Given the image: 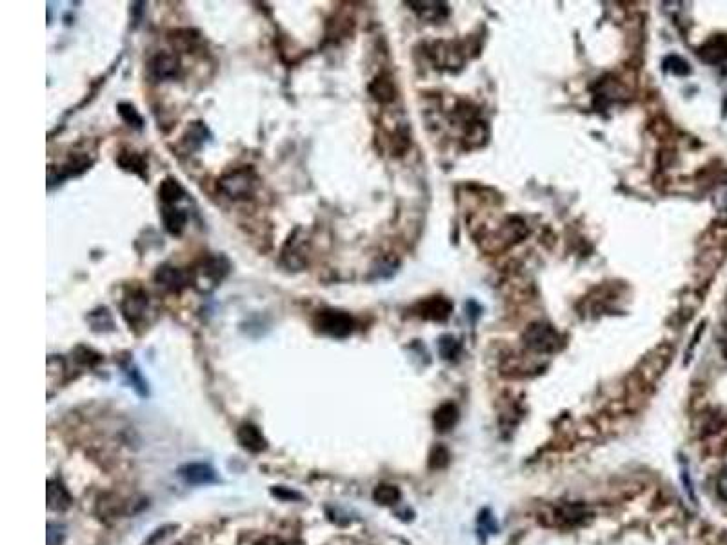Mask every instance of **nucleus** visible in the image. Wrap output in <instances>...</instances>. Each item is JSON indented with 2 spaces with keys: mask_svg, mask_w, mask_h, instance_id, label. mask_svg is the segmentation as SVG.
<instances>
[{
  "mask_svg": "<svg viewBox=\"0 0 727 545\" xmlns=\"http://www.w3.org/2000/svg\"><path fill=\"white\" fill-rule=\"evenodd\" d=\"M228 272H230L228 258L222 257V255H213V257L202 258L201 262L196 264L193 272H191L193 275L191 280H193V286L199 291L210 293L224 280Z\"/></svg>",
  "mask_w": 727,
  "mask_h": 545,
  "instance_id": "f257e3e1",
  "label": "nucleus"
},
{
  "mask_svg": "<svg viewBox=\"0 0 727 545\" xmlns=\"http://www.w3.org/2000/svg\"><path fill=\"white\" fill-rule=\"evenodd\" d=\"M257 181L259 178H257L253 167H240V169L231 171L220 178L219 190L233 200L249 198L255 193Z\"/></svg>",
  "mask_w": 727,
  "mask_h": 545,
  "instance_id": "f03ea898",
  "label": "nucleus"
},
{
  "mask_svg": "<svg viewBox=\"0 0 727 545\" xmlns=\"http://www.w3.org/2000/svg\"><path fill=\"white\" fill-rule=\"evenodd\" d=\"M315 327L318 333L331 336V338H346L355 329V320L349 313L338 309H322L315 317Z\"/></svg>",
  "mask_w": 727,
  "mask_h": 545,
  "instance_id": "7ed1b4c3",
  "label": "nucleus"
},
{
  "mask_svg": "<svg viewBox=\"0 0 727 545\" xmlns=\"http://www.w3.org/2000/svg\"><path fill=\"white\" fill-rule=\"evenodd\" d=\"M147 309H149V298L142 289H131V293L124 298L122 315L129 326H138L142 322H146Z\"/></svg>",
  "mask_w": 727,
  "mask_h": 545,
  "instance_id": "20e7f679",
  "label": "nucleus"
},
{
  "mask_svg": "<svg viewBox=\"0 0 727 545\" xmlns=\"http://www.w3.org/2000/svg\"><path fill=\"white\" fill-rule=\"evenodd\" d=\"M178 477L191 486H208L217 482V472L208 463H186L178 469Z\"/></svg>",
  "mask_w": 727,
  "mask_h": 545,
  "instance_id": "39448f33",
  "label": "nucleus"
},
{
  "mask_svg": "<svg viewBox=\"0 0 727 545\" xmlns=\"http://www.w3.org/2000/svg\"><path fill=\"white\" fill-rule=\"evenodd\" d=\"M155 282L158 284L160 288L166 289V291L178 293L190 284V277H187L184 271H181V269H176L173 268V266H167L166 264V266H160V268L156 269Z\"/></svg>",
  "mask_w": 727,
  "mask_h": 545,
  "instance_id": "423d86ee",
  "label": "nucleus"
},
{
  "mask_svg": "<svg viewBox=\"0 0 727 545\" xmlns=\"http://www.w3.org/2000/svg\"><path fill=\"white\" fill-rule=\"evenodd\" d=\"M527 346L533 347L537 351H555L558 347V335L553 331L551 327L547 326H535L529 329V333L526 335Z\"/></svg>",
  "mask_w": 727,
  "mask_h": 545,
  "instance_id": "0eeeda50",
  "label": "nucleus"
},
{
  "mask_svg": "<svg viewBox=\"0 0 727 545\" xmlns=\"http://www.w3.org/2000/svg\"><path fill=\"white\" fill-rule=\"evenodd\" d=\"M181 71V62L175 55L171 53H158L155 55L149 62V73L156 80H166V78H175Z\"/></svg>",
  "mask_w": 727,
  "mask_h": 545,
  "instance_id": "6e6552de",
  "label": "nucleus"
},
{
  "mask_svg": "<svg viewBox=\"0 0 727 545\" xmlns=\"http://www.w3.org/2000/svg\"><path fill=\"white\" fill-rule=\"evenodd\" d=\"M162 220H164L167 233H171L173 237H181L187 224V213L176 205H162Z\"/></svg>",
  "mask_w": 727,
  "mask_h": 545,
  "instance_id": "1a4fd4ad",
  "label": "nucleus"
},
{
  "mask_svg": "<svg viewBox=\"0 0 727 545\" xmlns=\"http://www.w3.org/2000/svg\"><path fill=\"white\" fill-rule=\"evenodd\" d=\"M237 438H239L240 445L244 449H248V451H251V453H260V451L266 449V438H264L259 429L251 424L240 425Z\"/></svg>",
  "mask_w": 727,
  "mask_h": 545,
  "instance_id": "9d476101",
  "label": "nucleus"
},
{
  "mask_svg": "<svg viewBox=\"0 0 727 545\" xmlns=\"http://www.w3.org/2000/svg\"><path fill=\"white\" fill-rule=\"evenodd\" d=\"M700 57L709 64H720L727 60V35H718L700 49Z\"/></svg>",
  "mask_w": 727,
  "mask_h": 545,
  "instance_id": "9b49d317",
  "label": "nucleus"
},
{
  "mask_svg": "<svg viewBox=\"0 0 727 545\" xmlns=\"http://www.w3.org/2000/svg\"><path fill=\"white\" fill-rule=\"evenodd\" d=\"M46 495H48V507L51 511H64L71 506V497H69L68 489L57 480H49Z\"/></svg>",
  "mask_w": 727,
  "mask_h": 545,
  "instance_id": "f8f14e48",
  "label": "nucleus"
},
{
  "mask_svg": "<svg viewBox=\"0 0 727 545\" xmlns=\"http://www.w3.org/2000/svg\"><path fill=\"white\" fill-rule=\"evenodd\" d=\"M586 516L587 507L580 506V504H567L555 511V520L562 526H578L582 521H586Z\"/></svg>",
  "mask_w": 727,
  "mask_h": 545,
  "instance_id": "ddd939ff",
  "label": "nucleus"
},
{
  "mask_svg": "<svg viewBox=\"0 0 727 545\" xmlns=\"http://www.w3.org/2000/svg\"><path fill=\"white\" fill-rule=\"evenodd\" d=\"M158 195H160V200L164 205H176L181 200H184L186 191L178 184L176 178L167 176L166 181L160 184V187H158Z\"/></svg>",
  "mask_w": 727,
  "mask_h": 545,
  "instance_id": "4468645a",
  "label": "nucleus"
},
{
  "mask_svg": "<svg viewBox=\"0 0 727 545\" xmlns=\"http://www.w3.org/2000/svg\"><path fill=\"white\" fill-rule=\"evenodd\" d=\"M118 164L126 171H131L135 175L147 178V162L146 158L137 151H122L118 155Z\"/></svg>",
  "mask_w": 727,
  "mask_h": 545,
  "instance_id": "2eb2a0df",
  "label": "nucleus"
},
{
  "mask_svg": "<svg viewBox=\"0 0 727 545\" xmlns=\"http://www.w3.org/2000/svg\"><path fill=\"white\" fill-rule=\"evenodd\" d=\"M459 420V409L453 404L440 405L439 411L434 413V427L440 433H448L449 429H453Z\"/></svg>",
  "mask_w": 727,
  "mask_h": 545,
  "instance_id": "dca6fc26",
  "label": "nucleus"
},
{
  "mask_svg": "<svg viewBox=\"0 0 727 545\" xmlns=\"http://www.w3.org/2000/svg\"><path fill=\"white\" fill-rule=\"evenodd\" d=\"M373 498L375 501H378L380 506H393L396 501L401 500V491L398 487L395 486H387V483H382L373 491Z\"/></svg>",
  "mask_w": 727,
  "mask_h": 545,
  "instance_id": "f3484780",
  "label": "nucleus"
},
{
  "mask_svg": "<svg viewBox=\"0 0 727 545\" xmlns=\"http://www.w3.org/2000/svg\"><path fill=\"white\" fill-rule=\"evenodd\" d=\"M98 512L102 516H117L122 515V501L113 495H106L98 501Z\"/></svg>",
  "mask_w": 727,
  "mask_h": 545,
  "instance_id": "a211bd4d",
  "label": "nucleus"
},
{
  "mask_svg": "<svg viewBox=\"0 0 727 545\" xmlns=\"http://www.w3.org/2000/svg\"><path fill=\"white\" fill-rule=\"evenodd\" d=\"M118 115H120V117L124 118V122L129 124V126L138 127V129L144 126V124H142V117L138 115V111L135 109V106H131V104H126V102L118 104Z\"/></svg>",
  "mask_w": 727,
  "mask_h": 545,
  "instance_id": "6ab92c4d",
  "label": "nucleus"
},
{
  "mask_svg": "<svg viewBox=\"0 0 727 545\" xmlns=\"http://www.w3.org/2000/svg\"><path fill=\"white\" fill-rule=\"evenodd\" d=\"M449 463V451L444 445H436L430 453V468L431 469H444Z\"/></svg>",
  "mask_w": 727,
  "mask_h": 545,
  "instance_id": "aec40b11",
  "label": "nucleus"
},
{
  "mask_svg": "<svg viewBox=\"0 0 727 545\" xmlns=\"http://www.w3.org/2000/svg\"><path fill=\"white\" fill-rule=\"evenodd\" d=\"M64 538H66V529H64V526H59V524H48V530H46L48 545H62Z\"/></svg>",
  "mask_w": 727,
  "mask_h": 545,
  "instance_id": "412c9836",
  "label": "nucleus"
},
{
  "mask_svg": "<svg viewBox=\"0 0 727 545\" xmlns=\"http://www.w3.org/2000/svg\"><path fill=\"white\" fill-rule=\"evenodd\" d=\"M439 349L444 358H454V355L459 353V344H457V340L451 338V336H444V338L440 340Z\"/></svg>",
  "mask_w": 727,
  "mask_h": 545,
  "instance_id": "4be33fe9",
  "label": "nucleus"
},
{
  "mask_svg": "<svg viewBox=\"0 0 727 545\" xmlns=\"http://www.w3.org/2000/svg\"><path fill=\"white\" fill-rule=\"evenodd\" d=\"M669 62L674 64V66H668L665 69H671L674 75H688L689 73V68H688V64L683 62L682 59H679V57H669Z\"/></svg>",
  "mask_w": 727,
  "mask_h": 545,
  "instance_id": "5701e85b",
  "label": "nucleus"
},
{
  "mask_svg": "<svg viewBox=\"0 0 727 545\" xmlns=\"http://www.w3.org/2000/svg\"><path fill=\"white\" fill-rule=\"evenodd\" d=\"M169 529H173V526H166V527H160V529H156L155 535L149 536V538H147V542H144V545H153L156 540H162V538H164V536H166L167 533H169Z\"/></svg>",
  "mask_w": 727,
  "mask_h": 545,
  "instance_id": "b1692460",
  "label": "nucleus"
},
{
  "mask_svg": "<svg viewBox=\"0 0 727 545\" xmlns=\"http://www.w3.org/2000/svg\"><path fill=\"white\" fill-rule=\"evenodd\" d=\"M718 492H720V497L724 500H727V469L718 478Z\"/></svg>",
  "mask_w": 727,
  "mask_h": 545,
  "instance_id": "393cba45",
  "label": "nucleus"
},
{
  "mask_svg": "<svg viewBox=\"0 0 727 545\" xmlns=\"http://www.w3.org/2000/svg\"><path fill=\"white\" fill-rule=\"evenodd\" d=\"M273 495H275V497H280V498H289V500H291V498H297V500H298V498H300V495H298V492L286 491L284 487H277V489H273Z\"/></svg>",
  "mask_w": 727,
  "mask_h": 545,
  "instance_id": "a878e982",
  "label": "nucleus"
},
{
  "mask_svg": "<svg viewBox=\"0 0 727 545\" xmlns=\"http://www.w3.org/2000/svg\"><path fill=\"white\" fill-rule=\"evenodd\" d=\"M259 545H284V544L279 540V538H273V536H268V538H264L262 542H259Z\"/></svg>",
  "mask_w": 727,
  "mask_h": 545,
  "instance_id": "bb28decb",
  "label": "nucleus"
}]
</instances>
